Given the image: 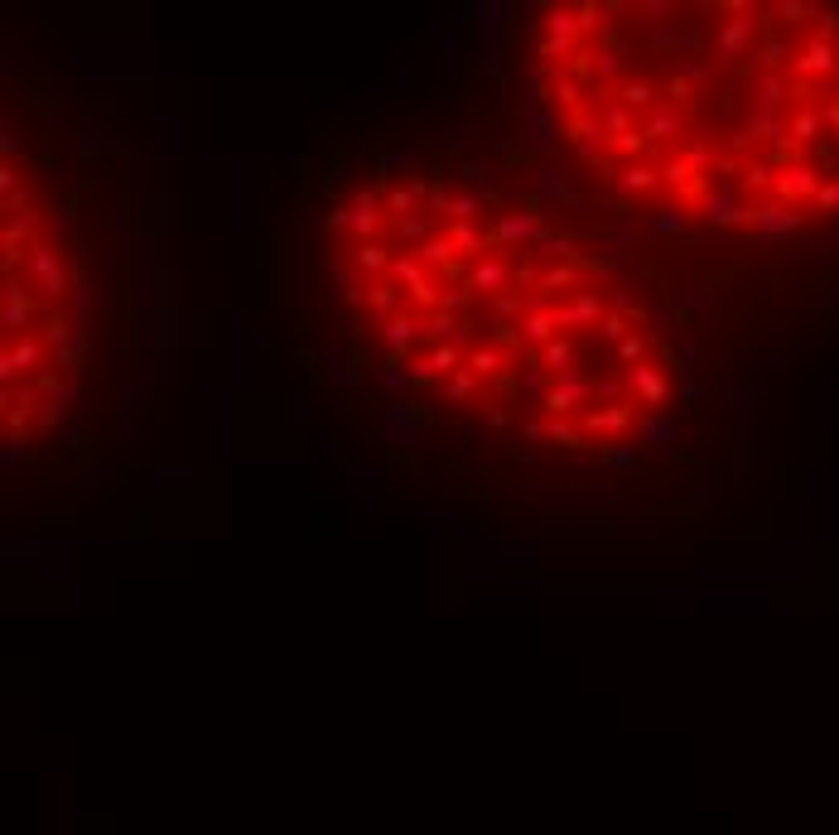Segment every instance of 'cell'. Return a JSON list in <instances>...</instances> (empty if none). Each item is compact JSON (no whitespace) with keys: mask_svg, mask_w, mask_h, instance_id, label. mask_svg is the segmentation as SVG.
Listing matches in <instances>:
<instances>
[{"mask_svg":"<svg viewBox=\"0 0 839 835\" xmlns=\"http://www.w3.org/2000/svg\"><path fill=\"white\" fill-rule=\"evenodd\" d=\"M608 179H613V189L623 198H647L661 189V169L642 165V160H623V165L608 169Z\"/></svg>","mask_w":839,"mask_h":835,"instance_id":"cell-4","label":"cell"},{"mask_svg":"<svg viewBox=\"0 0 839 835\" xmlns=\"http://www.w3.org/2000/svg\"><path fill=\"white\" fill-rule=\"evenodd\" d=\"M594 377L589 372H579V367H569L560 377H550V391L541 396V406L550 416H574L579 406H594Z\"/></svg>","mask_w":839,"mask_h":835,"instance_id":"cell-2","label":"cell"},{"mask_svg":"<svg viewBox=\"0 0 839 835\" xmlns=\"http://www.w3.org/2000/svg\"><path fill=\"white\" fill-rule=\"evenodd\" d=\"M420 329H425L420 319H410V314H396V319H386V324H381V343H386V348H391V353L401 358V353H410V348H415Z\"/></svg>","mask_w":839,"mask_h":835,"instance_id":"cell-14","label":"cell"},{"mask_svg":"<svg viewBox=\"0 0 839 835\" xmlns=\"http://www.w3.org/2000/svg\"><path fill=\"white\" fill-rule=\"evenodd\" d=\"M545 435H550L555 445H569V449L589 445V435H584V425H569L565 416H550V425H545Z\"/></svg>","mask_w":839,"mask_h":835,"instance_id":"cell-26","label":"cell"},{"mask_svg":"<svg viewBox=\"0 0 839 835\" xmlns=\"http://www.w3.org/2000/svg\"><path fill=\"white\" fill-rule=\"evenodd\" d=\"M29 319H34V309H29V300L20 295V280L5 276V314H0L5 334H10V338H25L29 334Z\"/></svg>","mask_w":839,"mask_h":835,"instance_id":"cell-11","label":"cell"},{"mask_svg":"<svg viewBox=\"0 0 839 835\" xmlns=\"http://www.w3.org/2000/svg\"><path fill=\"white\" fill-rule=\"evenodd\" d=\"M541 189H545L550 198H569V179H565V169L545 165V169H541Z\"/></svg>","mask_w":839,"mask_h":835,"instance_id":"cell-31","label":"cell"},{"mask_svg":"<svg viewBox=\"0 0 839 835\" xmlns=\"http://www.w3.org/2000/svg\"><path fill=\"white\" fill-rule=\"evenodd\" d=\"M642 435H647L656 449H676V440H680V430H676V420H666L661 411H651V416H642Z\"/></svg>","mask_w":839,"mask_h":835,"instance_id":"cell-20","label":"cell"},{"mask_svg":"<svg viewBox=\"0 0 839 835\" xmlns=\"http://www.w3.org/2000/svg\"><path fill=\"white\" fill-rule=\"evenodd\" d=\"M473 391H478V377H473L468 367H459V372H454V377L444 382V396H449V401H468Z\"/></svg>","mask_w":839,"mask_h":835,"instance_id":"cell-29","label":"cell"},{"mask_svg":"<svg viewBox=\"0 0 839 835\" xmlns=\"http://www.w3.org/2000/svg\"><path fill=\"white\" fill-rule=\"evenodd\" d=\"M367 309H372V319H396V309H401V290H396V280H377L372 285V295H367Z\"/></svg>","mask_w":839,"mask_h":835,"instance_id":"cell-19","label":"cell"},{"mask_svg":"<svg viewBox=\"0 0 839 835\" xmlns=\"http://www.w3.org/2000/svg\"><path fill=\"white\" fill-rule=\"evenodd\" d=\"M642 136L647 145H671V140L685 136V112H680L676 102H661L656 112L642 116Z\"/></svg>","mask_w":839,"mask_h":835,"instance_id":"cell-7","label":"cell"},{"mask_svg":"<svg viewBox=\"0 0 839 835\" xmlns=\"http://www.w3.org/2000/svg\"><path fill=\"white\" fill-rule=\"evenodd\" d=\"M449 237H454L459 256H488V251H483V232H478L473 223H454L449 227Z\"/></svg>","mask_w":839,"mask_h":835,"instance_id":"cell-27","label":"cell"},{"mask_svg":"<svg viewBox=\"0 0 839 835\" xmlns=\"http://www.w3.org/2000/svg\"><path fill=\"white\" fill-rule=\"evenodd\" d=\"M536 358H541V367L550 372V377H560V372L574 367V343H569V338H555V343H545Z\"/></svg>","mask_w":839,"mask_h":835,"instance_id":"cell-22","label":"cell"},{"mask_svg":"<svg viewBox=\"0 0 839 835\" xmlns=\"http://www.w3.org/2000/svg\"><path fill=\"white\" fill-rule=\"evenodd\" d=\"M352 266H357L362 276H377V271H391L396 261H391V251L381 247V242H362V247H357V256H352Z\"/></svg>","mask_w":839,"mask_h":835,"instance_id":"cell-21","label":"cell"},{"mask_svg":"<svg viewBox=\"0 0 839 835\" xmlns=\"http://www.w3.org/2000/svg\"><path fill=\"white\" fill-rule=\"evenodd\" d=\"M627 391L647 406V411H656L661 401H666V372L656 367V362H642V367H627Z\"/></svg>","mask_w":839,"mask_h":835,"instance_id":"cell-8","label":"cell"},{"mask_svg":"<svg viewBox=\"0 0 839 835\" xmlns=\"http://www.w3.org/2000/svg\"><path fill=\"white\" fill-rule=\"evenodd\" d=\"M531 237H541V213H502L497 218V242L502 247L531 242Z\"/></svg>","mask_w":839,"mask_h":835,"instance_id":"cell-13","label":"cell"},{"mask_svg":"<svg viewBox=\"0 0 839 835\" xmlns=\"http://www.w3.org/2000/svg\"><path fill=\"white\" fill-rule=\"evenodd\" d=\"M541 290H555V285H574V266H550L541 280H536Z\"/></svg>","mask_w":839,"mask_h":835,"instance_id":"cell-32","label":"cell"},{"mask_svg":"<svg viewBox=\"0 0 839 835\" xmlns=\"http://www.w3.org/2000/svg\"><path fill=\"white\" fill-rule=\"evenodd\" d=\"M507 280H512V266H507L502 256H478V266H473L468 285H473V290H483V295H492V290H502Z\"/></svg>","mask_w":839,"mask_h":835,"instance_id":"cell-17","label":"cell"},{"mask_svg":"<svg viewBox=\"0 0 839 835\" xmlns=\"http://www.w3.org/2000/svg\"><path fill=\"white\" fill-rule=\"evenodd\" d=\"M348 213H352V227H357V237H362V242H372V237L381 232V223H386L381 198L367 194V189H357V194L348 198Z\"/></svg>","mask_w":839,"mask_h":835,"instance_id":"cell-10","label":"cell"},{"mask_svg":"<svg viewBox=\"0 0 839 835\" xmlns=\"http://www.w3.org/2000/svg\"><path fill=\"white\" fill-rule=\"evenodd\" d=\"M685 218H680L676 208H656V232H680Z\"/></svg>","mask_w":839,"mask_h":835,"instance_id":"cell-33","label":"cell"},{"mask_svg":"<svg viewBox=\"0 0 839 835\" xmlns=\"http://www.w3.org/2000/svg\"><path fill=\"white\" fill-rule=\"evenodd\" d=\"M753 39H758V25H753V15L748 10H738V20L714 29V63H733V58H748L753 49Z\"/></svg>","mask_w":839,"mask_h":835,"instance_id":"cell-3","label":"cell"},{"mask_svg":"<svg viewBox=\"0 0 839 835\" xmlns=\"http://www.w3.org/2000/svg\"><path fill=\"white\" fill-rule=\"evenodd\" d=\"M569 140H574V150H579V160L584 165H598L603 155H608V136H603V126H598V116H569Z\"/></svg>","mask_w":839,"mask_h":835,"instance_id":"cell-5","label":"cell"},{"mask_svg":"<svg viewBox=\"0 0 839 835\" xmlns=\"http://www.w3.org/2000/svg\"><path fill=\"white\" fill-rule=\"evenodd\" d=\"M613 97H618V102H623L632 116H637V112L647 116V112H656V107H661V102H656L661 92H656V83H647V78H627V83L618 87Z\"/></svg>","mask_w":839,"mask_h":835,"instance_id":"cell-16","label":"cell"},{"mask_svg":"<svg viewBox=\"0 0 839 835\" xmlns=\"http://www.w3.org/2000/svg\"><path fill=\"white\" fill-rule=\"evenodd\" d=\"M772 189H777V198H806V194H820V179L806 165H782Z\"/></svg>","mask_w":839,"mask_h":835,"instance_id":"cell-15","label":"cell"},{"mask_svg":"<svg viewBox=\"0 0 839 835\" xmlns=\"http://www.w3.org/2000/svg\"><path fill=\"white\" fill-rule=\"evenodd\" d=\"M468 372H473L478 382H483V377H497V372H502V348H497V343L473 348V353H468Z\"/></svg>","mask_w":839,"mask_h":835,"instance_id":"cell-25","label":"cell"},{"mask_svg":"<svg viewBox=\"0 0 839 835\" xmlns=\"http://www.w3.org/2000/svg\"><path fill=\"white\" fill-rule=\"evenodd\" d=\"M44 362V338H10L5 343V362H0V377H5V387H15V372H29V367H39Z\"/></svg>","mask_w":839,"mask_h":835,"instance_id":"cell-6","label":"cell"},{"mask_svg":"<svg viewBox=\"0 0 839 835\" xmlns=\"http://www.w3.org/2000/svg\"><path fill=\"white\" fill-rule=\"evenodd\" d=\"M632 425V406H594L584 411V435H623Z\"/></svg>","mask_w":839,"mask_h":835,"instance_id":"cell-12","label":"cell"},{"mask_svg":"<svg viewBox=\"0 0 839 835\" xmlns=\"http://www.w3.org/2000/svg\"><path fill=\"white\" fill-rule=\"evenodd\" d=\"M661 184H671V189H680V194H685V189H700V174L690 169V160H685V155H676V160H666V165H661Z\"/></svg>","mask_w":839,"mask_h":835,"instance_id":"cell-24","label":"cell"},{"mask_svg":"<svg viewBox=\"0 0 839 835\" xmlns=\"http://www.w3.org/2000/svg\"><path fill=\"white\" fill-rule=\"evenodd\" d=\"M618 362H623V367H642V362H647V338L627 334L623 343H618Z\"/></svg>","mask_w":839,"mask_h":835,"instance_id":"cell-30","label":"cell"},{"mask_svg":"<svg viewBox=\"0 0 839 835\" xmlns=\"http://www.w3.org/2000/svg\"><path fill=\"white\" fill-rule=\"evenodd\" d=\"M454 256H459V247H454L449 232H439L425 247H415V261H420V266H444V261H454Z\"/></svg>","mask_w":839,"mask_h":835,"instance_id":"cell-23","label":"cell"},{"mask_svg":"<svg viewBox=\"0 0 839 835\" xmlns=\"http://www.w3.org/2000/svg\"><path fill=\"white\" fill-rule=\"evenodd\" d=\"M762 237H786V232H796V213H786L782 203H772V208H753V223Z\"/></svg>","mask_w":839,"mask_h":835,"instance_id":"cell-18","label":"cell"},{"mask_svg":"<svg viewBox=\"0 0 839 835\" xmlns=\"http://www.w3.org/2000/svg\"><path fill=\"white\" fill-rule=\"evenodd\" d=\"M25 271H29V280H34V290H39L49 305H58V300L73 290L63 261H58V247H49V242H34V247L25 251Z\"/></svg>","mask_w":839,"mask_h":835,"instance_id":"cell-1","label":"cell"},{"mask_svg":"<svg viewBox=\"0 0 839 835\" xmlns=\"http://www.w3.org/2000/svg\"><path fill=\"white\" fill-rule=\"evenodd\" d=\"M613 305L623 309V314H632V319H642V309L632 305V295H627V285H613Z\"/></svg>","mask_w":839,"mask_h":835,"instance_id":"cell-34","label":"cell"},{"mask_svg":"<svg viewBox=\"0 0 839 835\" xmlns=\"http://www.w3.org/2000/svg\"><path fill=\"white\" fill-rule=\"evenodd\" d=\"M603 338H608V343H623L627 324H623V319H603Z\"/></svg>","mask_w":839,"mask_h":835,"instance_id":"cell-35","label":"cell"},{"mask_svg":"<svg viewBox=\"0 0 839 835\" xmlns=\"http://www.w3.org/2000/svg\"><path fill=\"white\" fill-rule=\"evenodd\" d=\"M555 319H560V329H589V324H598L603 319L598 290H574L569 305H555Z\"/></svg>","mask_w":839,"mask_h":835,"instance_id":"cell-9","label":"cell"},{"mask_svg":"<svg viewBox=\"0 0 839 835\" xmlns=\"http://www.w3.org/2000/svg\"><path fill=\"white\" fill-rule=\"evenodd\" d=\"M830 63H835V49H830L825 39H811L806 54H801V73H825Z\"/></svg>","mask_w":839,"mask_h":835,"instance_id":"cell-28","label":"cell"}]
</instances>
